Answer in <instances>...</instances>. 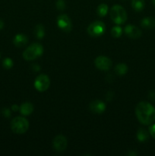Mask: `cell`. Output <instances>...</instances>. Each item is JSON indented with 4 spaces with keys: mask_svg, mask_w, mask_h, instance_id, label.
I'll list each match as a JSON object with an SVG mask.
<instances>
[{
    "mask_svg": "<svg viewBox=\"0 0 155 156\" xmlns=\"http://www.w3.org/2000/svg\"><path fill=\"white\" fill-rule=\"evenodd\" d=\"M135 114L141 124L150 125L155 121V108L148 102H139L135 108Z\"/></svg>",
    "mask_w": 155,
    "mask_h": 156,
    "instance_id": "6da1fadb",
    "label": "cell"
},
{
    "mask_svg": "<svg viewBox=\"0 0 155 156\" xmlns=\"http://www.w3.org/2000/svg\"><path fill=\"white\" fill-rule=\"evenodd\" d=\"M43 53V47L40 44L34 43L29 46L23 53V57L25 60L31 61L40 56Z\"/></svg>",
    "mask_w": 155,
    "mask_h": 156,
    "instance_id": "7a4b0ae2",
    "label": "cell"
},
{
    "mask_svg": "<svg viewBox=\"0 0 155 156\" xmlns=\"http://www.w3.org/2000/svg\"><path fill=\"white\" fill-rule=\"evenodd\" d=\"M110 18L115 24L120 25L124 24L127 20V13L122 6L115 5L111 8Z\"/></svg>",
    "mask_w": 155,
    "mask_h": 156,
    "instance_id": "3957f363",
    "label": "cell"
},
{
    "mask_svg": "<svg viewBox=\"0 0 155 156\" xmlns=\"http://www.w3.org/2000/svg\"><path fill=\"white\" fill-rule=\"evenodd\" d=\"M11 129L15 133H25L29 129V122L24 117H17L11 121Z\"/></svg>",
    "mask_w": 155,
    "mask_h": 156,
    "instance_id": "277c9868",
    "label": "cell"
},
{
    "mask_svg": "<svg viewBox=\"0 0 155 156\" xmlns=\"http://www.w3.org/2000/svg\"><path fill=\"white\" fill-rule=\"evenodd\" d=\"M106 31V25L100 21H94L88 27V33L92 37H100Z\"/></svg>",
    "mask_w": 155,
    "mask_h": 156,
    "instance_id": "5b68a950",
    "label": "cell"
},
{
    "mask_svg": "<svg viewBox=\"0 0 155 156\" xmlns=\"http://www.w3.org/2000/svg\"><path fill=\"white\" fill-rule=\"evenodd\" d=\"M50 85V79L48 76L41 74L36 78L34 81V87L40 92L46 91Z\"/></svg>",
    "mask_w": 155,
    "mask_h": 156,
    "instance_id": "8992f818",
    "label": "cell"
},
{
    "mask_svg": "<svg viewBox=\"0 0 155 156\" xmlns=\"http://www.w3.org/2000/svg\"><path fill=\"white\" fill-rule=\"evenodd\" d=\"M95 66L102 71H108L112 67V61L109 57L104 56H97L94 60Z\"/></svg>",
    "mask_w": 155,
    "mask_h": 156,
    "instance_id": "52a82bcc",
    "label": "cell"
},
{
    "mask_svg": "<svg viewBox=\"0 0 155 156\" xmlns=\"http://www.w3.org/2000/svg\"><path fill=\"white\" fill-rule=\"evenodd\" d=\"M57 25L65 32H70L72 29V24L69 17L67 15H60L57 18Z\"/></svg>",
    "mask_w": 155,
    "mask_h": 156,
    "instance_id": "ba28073f",
    "label": "cell"
},
{
    "mask_svg": "<svg viewBox=\"0 0 155 156\" xmlns=\"http://www.w3.org/2000/svg\"><path fill=\"white\" fill-rule=\"evenodd\" d=\"M67 144L68 142L66 138L62 135L56 136L53 142V148L57 152H63L64 150H65L67 148Z\"/></svg>",
    "mask_w": 155,
    "mask_h": 156,
    "instance_id": "9c48e42d",
    "label": "cell"
},
{
    "mask_svg": "<svg viewBox=\"0 0 155 156\" xmlns=\"http://www.w3.org/2000/svg\"><path fill=\"white\" fill-rule=\"evenodd\" d=\"M124 32L129 37L132 39H138L141 36V30L138 27L132 24H128L124 28Z\"/></svg>",
    "mask_w": 155,
    "mask_h": 156,
    "instance_id": "30bf717a",
    "label": "cell"
},
{
    "mask_svg": "<svg viewBox=\"0 0 155 156\" xmlns=\"http://www.w3.org/2000/svg\"><path fill=\"white\" fill-rule=\"evenodd\" d=\"M89 108L91 112L94 114H103L106 110V105L104 102L100 100H95L91 102L89 105Z\"/></svg>",
    "mask_w": 155,
    "mask_h": 156,
    "instance_id": "8fae6325",
    "label": "cell"
},
{
    "mask_svg": "<svg viewBox=\"0 0 155 156\" xmlns=\"http://www.w3.org/2000/svg\"><path fill=\"white\" fill-rule=\"evenodd\" d=\"M13 43L15 44V46H16L17 47H24V46H25L27 44V37L25 35L23 34H18L14 37Z\"/></svg>",
    "mask_w": 155,
    "mask_h": 156,
    "instance_id": "7c38bea8",
    "label": "cell"
},
{
    "mask_svg": "<svg viewBox=\"0 0 155 156\" xmlns=\"http://www.w3.org/2000/svg\"><path fill=\"white\" fill-rule=\"evenodd\" d=\"M19 111L23 116H29L33 113V105L30 102H25L20 106Z\"/></svg>",
    "mask_w": 155,
    "mask_h": 156,
    "instance_id": "4fadbf2b",
    "label": "cell"
},
{
    "mask_svg": "<svg viewBox=\"0 0 155 156\" xmlns=\"http://www.w3.org/2000/svg\"><path fill=\"white\" fill-rule=\"evenodd\" d=\"M141 25L143 28L153 29L155 27V18L152 17H147L141 20Z\"/></svg>",
    "mask_w": 155,
    "mask_h": 156,
    "instance_id": "5bb4252c",
    "label": "cell"
},
{
    "mask_svg": "<svg viewBox=\"0 0 155 156\" xmlns=\"http://www.w3.org/2000/svg\"><path fill=\"white\" fill-rule=\"evenodd\" d=\"M137 139L140 142H145L149 139V133L144 128H140L137 132Z\"/></svg>",
    "mask_w": 155,
    "mask_h": 156,
    "instance_id": "9a60e30c",
    "label": "cell"
},
{
    "mask_svg": "<svg viewBox=\"0 0 155 156\" xmlns=\"http://www.w3.org/2000/svg\"><path fill=\"white\" fill-rule=\"evenodd\" d=\"M145 6L144 0H132V7L136 12H141Z\"/></svg>",
    "mask_w": 155,
    "mask_h": 156,
    "instance_id": "2e32d148",
    "label": "cell"
},
{
    "mask_svg": "<svg viewBox=\"0 0 155 156\" xmlns=\"http://www.w3.org/2000/svg\"><path fill=\"white\" fill-rule=\"evenodd\" d=\"M115 72L118 76H124L128 72V66L125 63H119L115 66Z\"/></svg>",
    "mask_w": 155,
    "mask_h": 156,
    "instance_id": "e0dca14e",
    "label": "cell"
},
{
    "mask_svg": "<svg viewBox=\"0 0 155 156\" xmlns=\"http://www.w3.org/2000/svg\"><path fill=\"white\" fill-rule=\"evenodd\" d=\"M34 34L38 39H42L45 35V28L42 24H37L35 27Z\"/></svg>",
    "mask_w": 155,
    "mask_h": 156,
    "instance_id": "ac0fdd59",
    "label": "cell"
},
{
    "mask_svg": "<svg viewBox=\"0 0 155 156\" xmlns=\"http://www.w3.org/2000/svg\"><path fill=\"white\" fill-rule=\"evenodd\" d=\"M108 5L106 4H100V5L97 7V15H99L100 17H104L106 16V14L108 12Z\"/></svg>",
    "mask_w": 155,
    "mask_h": 156,
    "instance_id": "d6986e66",
    "label": "cell"
},
{
    "mask_svg": "<svg viewBox=\"0 0 155 156\" xmlns=\"http://www.w3.org/2000/svg\"><path fill=\"white\" fill-rule=\"evenodd\" d=\"M122 29L119 27V26H115V27H113L111 30V34H112V37H120L122 34Z\"/></svg>",
    "mask_w": 155,
    "mask_h": 156,
    "instance_id": "ffe728a7",
    "label": "cell"
},
{
    "mask_svg": "<svg viewBox=\"0 0 155 156\" xmlns=\"http://www.w3.org/2000/svg\"><path fill=\"white\" fill-rule=\"evenodd\" d=\"M14 65V62L11 58H5L2 61V66L5 69H9L12 68Z\"/></svg>",
    "mask_w": 155,
    "mask_h": 156,
    "instance_id": "44dd1931",
    "label": "cell"
},
{
    "mask_svg": "<svg viewBox=\"0 0 155 156\" xmlns=\"http://www.w3.org/2000/svg\"><path fill=\"white\" fill-rule=\"evenodd\" d=\"M56 8L59 10H64L65 8V2L64 0H58L57 2H56Z\"/></svg>",
    "mask_w": 155,
    "mask_h": 156,
    "instance_id": "7402d4cb",
    "label": "cell"
},
{
    "mask_svg": "<svg viewBox=\"0 0 155 156\" xmlns=\"http://www.w3.org/2000/svg\"><path fill=\"white\" fill-rule=\"evenodd\" d=\"M2 114L5 117H9L11 116V111L7 108H4L2 110Z\"/></svg>",
    "mask_w": 155,
    "mask_h": 156,
    "instance_id": "603a6c76",
    "label": "cell"
},
{
    "mask_svg": "<svg viewBox=\"0 0 155 156\" xmlns=\"http://www.w3.org/2000/svg\"><path fill=\"white\" fill-rule=\"evenodd\" d=\"M149 133L153 139H155V124H150L149 127Z\"/></svg>",
    "mask_w": 155,
    "mask_h": 156,
    "instance_id": "cb8c5ba5",
    "label": "cell"
},
{
    "mask_svg": "<svg viewBox=\"0 0 155 156\" xmlns=\"http://www.w3.org/2000/svg\"><path fill=\"white\" fill-rule=\"evenodd\" d=\"M11 108H12V110L13 111H18V110L20 109V107L18 106V105H13Z\"/></svg>",
    "mask_w": 155,
    "mask_h": 156,
    "instance_id": "d4e9b609",
    "label": "cell"
},
{
    "mask_svg": "<svg viewBox=\"0 0 155 156\" xmlns=\"http://www.w3.org/2000/svg\"><path fill=\"white\" fill-rule=\"evenodd\" d=\"M33 69L35 70V71L38 72V71H39V70H40V67L39 66L37 65V64H36V65H33Z\"/></svg>",
    "mask_w": 155,
    "mask_h": 156,
    "instance_id": "484cf974",
    "label": "cell"
},
{
    "mask_svg": "<svg viewBox=\"0 0 155 156\" xmlns=\"http://www.w3.org/2000/svg\"><path fill=\"white\" fill-rule=\"evenodd\" d=\"M3 27H4V21L0 19V30H2Z\"/></svg>",
    "mask_w": 155,
    "mask_h": 156,
    "instance_id": "4316f807",
    "label": "cell"
},
{
    "mask_svg": "<svg viewBox=\"0 0 155 156\" xmlns=\"http://www.w3.org/2000/svg\"><path fill=\"white\" fill-rule=\"evenodd\" d=\"M152 2H153V5H155V0H152Z\"/></svg>",
    "mask_w": 155,
    "mask_h": 156,
    "instance_id": "83f0119b",
    "label": "cell"
},
{
    "mask_svg": "<svg viewBox=\"0 0 155 156\" xmlns=\"http://www.w3.org/2000/svg\"><path fill=\"white\" fill-rule=\"evenodd\" d=\"M0 58H1V54H0Z\"/></svg>",
    "mask_w": 155,
    "mask_h": 156,
    "instance_id": "f1b7e54d",
    "label": "cell"
}]
</instances>
